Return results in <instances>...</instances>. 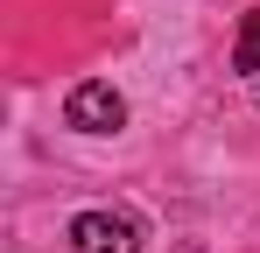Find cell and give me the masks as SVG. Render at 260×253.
<instances>
[{
	"instance_id": "cell-2",
	"label": "cell",
	"mask_w": 260,
	"mask_h": 253,
	"mask_svg": "<svg viewBox=\"0 0 260 253\" xmlns=\"http://www.w3.org/2000/svg\"><path fill=\"white\" fill-rule=\"evenodd\" d=\"M71 246L78 253H141V232L120 211H78L71 218Z\"/></svg>"
},
{
	"instance_id": "cell-4",
	"label": "cell",
	"mask_w": 260,
	"mask_h": 253,
	"mask_svg": "<svg viewBox=\"0 0 260 253\" xmlns=\"http://www.w3.org/2000/svg\"><path fill=\"white\" fill-rule=\"evenodd\" d=\"M246 84H253V99H260V78H246Z\"/></svg>"
},
{
	"instance_id": "cell-1",
	"label": "cell",
	"mask_w": 260,
	"mask_h": 253,
	"mask_svg": "<svg viewBox=\"0 0 260 253\" xmlns=\"http://www.w3.org/2000/svg\"><path fill=\"white\" fill-rule=\"evenodd\" d=\"M63 120L78 126V134H120V126H127V99H120L106 78H85V84H71Z\"/></svg>"
},
{
	"instance_id": "cell-3",
	"label": "cell",
	"mask_w": 260,
	"mask_h": 253,
	"mask_svg": "<svg viewBox=\"0 0 260 253\" xmlns=\"http://www.w3.org/2000/svg\"><path fill=\"white\" fill-rule=\"evenodd\" d=\"M232 71L239 78H260V14L239 21V42H232Z\"/></svg>"
}]
</instances>
